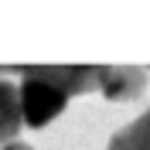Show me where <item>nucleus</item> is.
<instances>
[{
    "instance_id": "nucleus-1",
    "label": "nucleus",
    "mask_w": 150,
    "mask_h": 150,
    "mask_svg": "<svg viewBox=\"0 0 150 150\" xmlns=\"http://www.w3.org/2000/svg\"><path fill=\"white\" fill-rule=\"evenodd\" d=\"M103 65H24L21 68V103L24 123L41 130L68 106V99L99 89Z\"/></svg>"
},
{
    "instance_id": "nucleus-2",
    "label": "nucleus",
    "mask_w": 150,
    "mask_h": 150,
    "mask_svg": "<svg viewBox=\"0 0 150 150\" xmlns=\"http://www.w3.org/2000/svg\"><path fill=\"white\" fill-rule=\"evenodd\" d=\"M143 85H147V72L140 65H103L99 92L109 103H130L143 92Z\"/></svg>"
},
{
    "instance_id": "nucleus-3",
    "label": "nucleus",
    "mask_w": 150,
    "mask_h": 150,
    "mask_svg": "<svg viewBox=\"0 0 150 150\" xmlns=\"http://www.w3.org/2000/svg\"><path fill=\"white\" fill-rule=\"evenodd\" d=\"M24 123V103H21V85H14L10 79H0V147L17 140Z\"/></svg>"
},
{
    "instance_id": "nucleus-4",
    "label": "nucleus",
    "mask_w": 150,
    "mask_h": 150,
    "mask_svg": "<svg viewBox=\"0 0 150 150\" xmlns=\"http://www.w3.org/2000/svg\"><path fill=\"white\" fill-rule=\"evenodd\" d=\"M106 150H150V109L112 133Z\"/></svg>"
},
{
    "instance_id": "nucleus-5",
    "label": "nucleus",
    "mask_w": 150,
    "mask_h": 150,
    "mask_svg": "<svg viewBox=\"0 0 150 150\" xmlns=\"http://www.w3.org/2000/svg\"><path fill=\"white\" fill-rule=\"evenodd\" d=\"M0 150H31V143H24V140H14V143H7V147H0Z\"/></svg>"
}]
</instances>
